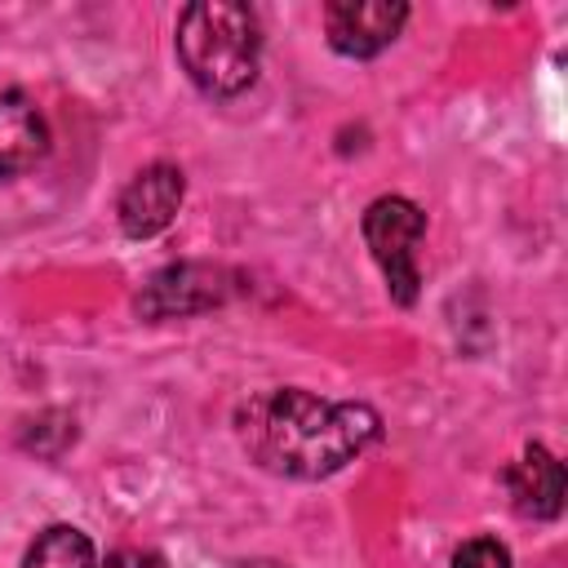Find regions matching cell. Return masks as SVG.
Instances as JSON below:
<instances>
[{
  "instance_id": "3",
  "label": "cell",
  "mask_w": 568,
  "mask_h": 568,
  "mask_svg": "<svg viewBox=\"0 0 568 568\" xmlns=\"http://www.w3.org/2000/svg\"><path fill=\"white\" fill-rule=\"evenodd\" d=\"M359 226H364V240H368V248H373V257L386 275L390 297L399 306H413L417 302V262H413V253L426 235V213L404 195H382L364 209Z\"/></svg>"
},
{
  "instance_id": "11",
  "label": "cell",
  "mask_w": 568,
  "mask_h": 568,
  "mask_svg": "<svg viewBox=\"0 0 568 568\" xmlns=\"http://www.w3.org/2000/svg\"><path fill=\"white\" fill-rule=\"evenodd\" d=\"M453 568H510V550L493 537H470L457 555H453Z\"/></svg>"
},
{
  "instance_id": "12",
  "label": "cell",
  "mask_w": 568,
  "mask_h": 568,
  "mask_svg": "<svg viewBox=\"0 0 568 568\" xmlns=\"http://www.w3.org/2000/svg\"><path fill=\"white\" fill-rule=\"evenodd\" d=\"M102 568H169L155 550H138V546H129V550H115V555H106V564Z\"/></svg>"
},
{
  "instance_id": "6",
  "label": "cell",
  "mask_w": 568,
  "mask_h": 568,
  "mask_svg": "<svg viewBox=\"0 0 568 568\" xmlns=\"http://www.w3.org/2000/svg\"><path fill=\"white\" fill-rule=\"evenodd\" d=\"M182 195H186L182 169H173V164H151V169H142V173L124 186V195H120V226H124V235H133V240L160 235V231L173 222Z\"/></svg>"
},
{
  "instance_id": "4",
  "label": "cell",
  "mask_w": 568,
  "mask_h": 568,
  "mask_svg": "<svg viewBox=\"0 0 568 568\" xmlns=\"http://www.w3.org/2000/svg\"><path fill=\"white\" fill-rule=\"evenodd\" d=\"M408 22V4L399 0H333L324 4L328 44L342 58H373L395 44L399 27Z\"/></svg>"
},
{
  "instance_id": "8",
  "label": "cell",
  "mask_w": 568,
  "mask_h": 568,
  "mask_svg": "<svg viewBox=\"0 0 568 568\" xmlns=\"http://www.w3.org/2000/svg\"><path fill=\"white\" fill-rule=\"evenodd\" d=\"M501 479H506L519 515H532V519H555L559 515V506H564V466L541 444H528L524 457L515 466H506Z\"/></svg>"
},
{
  "instance_id": "5",
  "label": "cell",
  "mask_w": 568,
  "mask_h": 568,
  "mask_svg": "<svg viewBox=\"0 0 568 568\" xmlns=\"http://www.w3.org/2000/svg\"><path fill=\"white\" fill-rule=\"evenodd\" d=\"M226 297V271L209 266V262H178L155 271L142 293H138V311L146 320H173V315H200L209 306H217Z\"/></svg>"
},
{
  "instance_id": "9",
  "label": "cell",
  "mask_w": 568,
  "mask_h": 568,
  "mask_svg": "<svg viewBox=\"0 0 568 568\" xmlns=\"http://www.w3.org/2000/svg\"><path fill=\"white\" fill-rule=\"evenodd\" d=\"M22 568H98V555H93V541L71 528V524H53L36 537V546L27 550Z\"/></svg>"
},
{
  "instance_id": "10",
  "label": "cell",
  "mask_w": 568,
  "mask_h": 568,
  "mask_svg": "<svg viewBox=\"0 0 568 568\" xmlns=\"http://www.w3.org/2000/svg\"><path fill=\"white\" fill-rule=\"evenodd\" d=\"M75 439V422L67 413H40L36 422H27L22 430V448L40 453V457H58L67 444Z\"/></svg>"
},
{
  "instance_id": "1",
  "label": "cell",
  "mask_w": 568,
  "mask_h": 568,
  "mask_svg": "<svg viewBox=\"0 0 568 568\" xmlns=\"http://www.w3.org/2000/svg\"><path fill=\"white\" fill-rule=\"evenodd\" d=\"M377 413L368 404H328L311 390L284 386L240 404L235 430L244 453L288 479H324L359 457L377 439Z\"/></svg>"
},
{
  "instance_id": "7",
  "label": "cell",
  "mask_w": 568,
  "mask_h": 568,
  "mask_svg": "<svg viewBox=\"0 0 568 568\" xmlns=\"http://www.w3.org/2000/svg\"><path fill=\"white\" fill-rule=\"evenodd\" d=\"M44 151H49V124L40 106L18 89L0 93V178L36 169Z\"/></svg>"
},
{
  "instance_id": "2",
  "label": "cell",
  "mask_w": 568,
  "mask_h": 568,
  "mask_svg": "<svg viewBox=\"0 0 568 568\" xmlns=\"http://www.w3.org/2000/svg\"><path fill=\"white\" fill-rule=\"evenodd\" d=\"M257 13L235 0H195L178 18L182 71L213 98H235L257 80Z\"/></svg>"
}]
</instances>
